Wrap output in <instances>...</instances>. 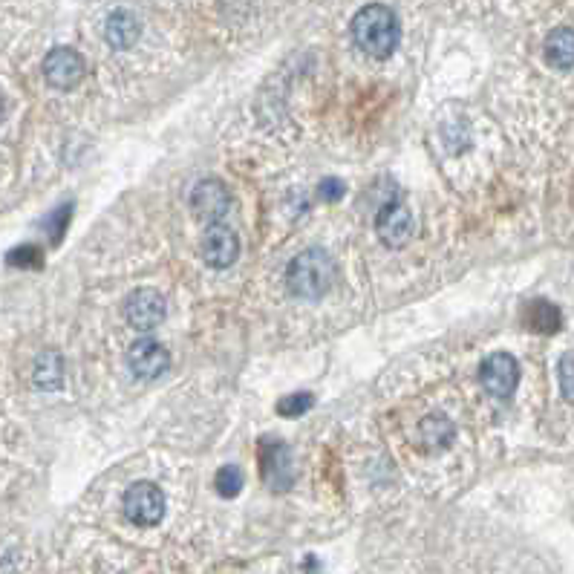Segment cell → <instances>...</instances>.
Segmentation results:
<instances>
[{
  "label": "cell",
  "mask_w": 574,
  "mask_h": 574,
  "mask_svg": "<svg viewBox=\"0 0 574 574\" xmlns=\"http://www.w3.org/2000/svg\"><path fill=\"white\" fill-rule=\"evenodd\" d=\"M557 378H560V393H563V399L574 404V352H566V355L560 358Z\"/></svg>",
  "instance_id": "20"
},
{
  "label": "cell",
  "mask_w": 574,
  "mask_h": 574,
  "mask_svg": "<svg viewBox=\"0 0 574 574\" xmlns=\"http://www.w3.org/2000/svg\"><path fill=\"white\" fill-rule=\"evenodd\" d=\"M546 61L557 70L574 67V29L560 26L546 38Z\"/></svg>",
  "instance_id": "14"
},
{
  "label": "cell",
  "mask_w": 574,
  "mask_h": 574,
  "mask_svg": "<svg viewBox=\"0 0 574 574\" xmlns=\"http://www.w3.org/2000/svg\"><path fill=\"white\" fill-rule=\"evenodd\" d=\"M125 517L133 525H156L165 517V494L153 482H133L125 491Z\"/></svg>",
  "instance_id": "3"
},
{
  "label": "cell",
  "mask_w": 574,
  "mask_h": 574,
  "mask_svg": "<svg viewBox=\"0 0 574 574\" xmlns=\"http://www.w3.org/2000/svg\"><path fill=\"white\" fill-rule=\"evenodd\" d=\"M338 283V263L326 249H306L289 263L286 286L292 298L321 300L326 298Z\"/></svg>",
  "instance_id": "1"
},
{
  "label": "cell",
  "mask_w": 574,
  "mask_h": 574,
  "mask_svg": "<svg viewBox=\"0 0 574 574\" xmlns=\"http://www.w3.org/2000/svg\"><path fill=\"white\" fill-rule=\"evenodd\" d=\"M70 214H73V205H70V202H67L64 208H58V211L52 214L50 243H58V240L64 237V231H67V220H70Z\"/></svg>",
  "instance_id": "22"
},
{
  "label": "cell",
  "mask_w": 574,
  "mask_h": 574,
  "mask_svg": "<svg viewBox=\"0 0 574 574\" xmlns=\"http://www.w3.org/2000/svg\"><path fill=\"white\" fill-rule=\"evenodd\" d=\"M525 324L534 332L551 335V332L560 329V309L549 300H534V303L525 306Z\"/></svg>",
  "instance_id": "16"
},
{
  "label": "cell",
  "mask_w": 574,
  "mask_h": 574,
  "mask_svg": "<svg viewBox=\"0 0 574 574\" xmlns=\"http://www.w3.org/2000/svg\"><path fill=\"white\" fill-rule=\"evenodd\" d=\"M453 436H456V427L442 413H430V416H425L419 422V439H422V448L425 450L450 448Z\"/></svg>",
  "instance_id": "13"
},
{
  "label": "cell",
  "mask_w": 574,
  "mask_h": 574,
  "mask_svg": "<svg viewBox=\"0 0 574 574\" xmlns=\"http://www.w3.org/2000/svg\"><path fill=\"white\" fill-rule=\"evenodd\" d=\"M191 211L205 225H214L231 211V191L223 179H200L191 188Z\"/></svg>",
  "instance_id": "5"
},
{
  "label": "cell",
  "mask_w": 574,
  "mask_h": 574,
  "mask_svg": "<svg viewBox=\"0 0 574 574\" xmlns=\"http://www.w3.org/2000/svg\"><path fill=\"white\" fill-rule=\"evenodd\" d=\"M84 58L73 47H55L44 58V78L55 90H73L84 78Z\"/></svg>",
  "instance_id": "6"
},
{
  "label": "cell",
  "mask_w": 574,
  "mask_h": 574,
  "mask_svg": "<svg viewBox=\"0 0 574 574\" xmlns=\"http://www.w3.org/2000/svg\"><path fill=\"white\" fill-rule=\"evenodd\" d=\"M6 263L15 266V269H38L44 263V257L35 246H18V249L6 254Z\"/></svg>",
  "instance_id": "19"
},
{
  "label": "cell",
  "mask_w": 574,
  "mask_h": 574,
  "mask_svg": "<svg viewBox=\"0 0 574 574\" xmlns=\"http://www.w3.org/2000/svg\"><path fill=\"white\" fill-rule=\"evenodd\" d=\"M344 182L338 179V176H326V179H321V185H318V197L326 202H335L344 197Z\"/></svg>",
  "instance_id": "21"
},
{
  "label": "cell",
  "mask_w": 574,
  "mask_h": 574,
  "mask_svg": "<svg viewBox=\"0 0 574 574\" xmlns=\"http://www.w3.org/2000/svg\"><path fill=\"white\" fill-rule=\"evenodd\" d=\"M375 231L384 246L401 249L413 237V214L401 202H387V205H381V211L375 217Z\"/></svg>",
  "instance_id": "9"
},
{
  "label": "cell",
  "mask_w": 574,
  "mask_h": 574,
  "mask_svg": "<svg viewBox=\"0 0 574 574\" xmlns=\"http://www.w3.org/2000/svg\"><path fill=\"white\" fill-rule=\"evenodd\" d=\"M237 257H240V237L234 234V228L223 223L208 225L202 237V260L211 269H228Z\"/></svg>",
  "instance_id": "7"
},
{
  "label": "cell",
  "mask_w": 574,
  "mask_h": 574,
  "mask_svg": "<svg viewBox=\"0 0 574 574\" xmlns=\"http://www.w3.org/2000/svg\"><path fill=\"white\" fill-rule=\"evenodd\" d=\"M139 35H142V24H139V18H136L133 12H127V9H116V12L107 18V24H104V38H107V44H110L113 50H130V47L139 41Z\"/></svg>",
  "instance_id": "12"
},
{
  "label": "cell",
  "mask_w": 574,
  "mask_h": 574,
  "mask_svg": "<svg viewBox=\"0 0 574 574\" xmlns=\"http://www.w3.org/2000/svg\"><path fill=\"white\" fill-rule=\"evenodd\" d=\"M127 324L139 332H148L165 321V298L156 289H136L125 303Z\"/></svg>",
  "instance_id": "10"
},
{
  "label": "cell",
  "mask_w": 574,
  "mask_h": 574,
  "mask_svg": "<svg viewBox=\"0 0 574 574\" xmlns=\"http://www.w3.org/2000/svg\"><path fill=\"white\" fill-rule=\"evenodd\" d=\"M217 491H220L223 500L240 497V491H243V471L237 465H225L223 471L217 474Z\"/></svg>",
  "instance_id": "17"
},
{
  "label": "cell",
  "mask_w": 574,
  "mask_h": 574,
  "mask_svg": "<svg viewBox=\"0 0 574 574\" xmlns=\"http://www.w3.org/2000/svg\"><path fill=\"white\" fill-rule=\"evenodd\" d=\"M61 384H64V358H61V352H41L38 361H35V387L58 390Z\"/></svg>",
  "instance_id": "15"
},
{
  "label": "cell",
  "mask_w": 574,
  "mask_h": 574,
  "mask_svg": "<svg viewBox=\"0 0 574 574\" xmlns=\"http://www.w3.org/2000/svg\"><path fill=\"white\" fill-rule=\"evenodd\" d=\"M0 116H3V101H0Z\"/></svg>",
  "instance_id": "23"
},
{
  "label": "cell",
  "mask_w": 574,
  "mask_h": 574,
  "mask_svg": "<svg viewBox=\"0 0 574 574\" xmlns=\"http://www.w3.org/2000/svg\"><path fill=\"white\" fill-rule=\"evenodd\" d=\"M263 476L272 491H286L292 488V456L280 439H266L263 442Z\"/></svg>",
  "instance_id": "11"
},
{
  "label": "cell",
  "mask_w": 574,
  "mask_h": 574,
  "mask_svg": "<svg viewBox=\"0 0 574 574\" xmlns=\"http://www.w3.org/2000/svg\"><path fill=\"white\" fill-rule=\"evenodd\" d=\"M312 404H315V396H312V393H295V396H286V399L277 401V413H280L283 419H298Z\"/></svg>",
  "instance_id": "18"
},
{
  "label": "cell",
  "mask_w": 574,
  "mask_h": 574,
  "mask_svg": "<svg viewBox=\"0 0 574 574\" xmlns=\"http://www.w3.org/2000/svg\"><path fill=\"white\" fill-rule=\"evenodd\" d=\"M127 364H130V373L136 378L153 381L171 367V355L156 338H139L127 352Z\"/></svg>",
  "instance_id": "8"
},
{
  "label": "cell",
  "mask_w": 574,
  "mask_h": 574,
  "mask_svg": "<svg viewBox=\"0 0 574 574\" xmlns=\"http://www.w3.org/2000/svg\"><path fill=\"white\" fill-rule=\"evenodd\" d=\"M479 381L485 387L488 396L494 399H508L514 396L517 384H520V364L514 361V355L508 352H494L482 361L479 367Z\"/></svg>",
  "instance_id": "4"
},
{
  "label": "cell",
  "mask_w": 574,
  "mask_h": 574,
  "mask_svg": "<svg viewBox=\"0 0 574 574\" xmlns=\"http://www.w3.org/2000/svg\"><path fill=\"white\" fill-rule=\"evenodd\" d=\"M352 41L358 44V50L367 52L370 58H390L399 47L401 29L399 18L393 15V9L370 3L364 6L355 18H352Z\"/></svg>",
  "instance_id": "2"
}]
</instances>
